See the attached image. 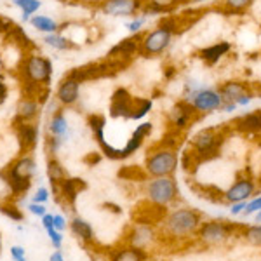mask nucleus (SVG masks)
Returning a JSON list of instances; mask_svg holds the SVG:
<instances>
[{
    "label": "nucleus",
    "instance_id": "nucleus-45",
    "mask_svg": "<svg viewBox=\"0 0 261 261\" xmlns=\"http://www.w3.org/2000/svg\"><path fill=\"white\" fill-rule=\"evenodd\" d=\"M49 199V192L45 190V188H39L35 193V197H33V202H37V204H44V202H47Z\"/></svg>",
    "mask_w": 261,
    "mask_h": 261
},
{
    "label": "nucleus",
    "instance_id": "nucleus-10",
    "mask_svg": "<svg viewBox=\"0 0 261 261\" xmlns=\"http://www.w3.org/2000/svg\"><path fill=\"white\" fill-rule=\"evenodd\" d=\"M256 188H258V183L247 172L246 176L239 174L237 181H233V185L228 190L223 192V199H225V202H230V204H233V202H247V199L256 193Z\"/></svg>",
    "mask_w": 261,
    "mask_h": 261
},
{
    "label": "nucleus",
    "instance_id": "nucleus-6",
    "mask_svg": "<svg viewBox=\"0 0 261 261\" xmlns=\"http://www.w3.org/2000/svg\"><path fill=\"white\" fill-rule=\"evenodd\" d=\"M237 226L225 220H216V221H205L200 225L199 231H197V239L202 246L205 247H216L223 246L233 237Z\"/></svg>",
    "mask_w": 261,
    "mask_h": 261
},
{
    "label": "nucleus",
    "instance_id": "nucleus-35",
    "mask_svg": "<svg viewBox=\"0 0 261 261\" xmlns=\"http://www.w3.org/2000/svg\"><path fill=\"white\" fill-rule=\"evenodd\" d=\"M12 4L23 11V19L24 21L30 19V14H33V12L42 6L40 0H12Z\"/></svg>",
    "mask_w": 261,
    "mask_h": 261
},
{
    "label": "nucleus",
    "instance_id": "nucleus-40",
    "mask_svg": "<svg viewBox=\"0 0 261 261\" xmlns=\"http://www.w3.org/2000/svg\"><path fill=\"white\" fill-rule=\"evenodd\" d=\"M47 235L50 239V242H53V246L56 247V249H60L61 244H63V235L60 233V230H56L53 226V228H47Z\"/></svg>",
    "mask_w": 261,
    "mask_h": 261
},
{
    "label": "nucleus",
    "instance_id": "nucleus-42",
    "mask_svg": "<svg viewBox=\"0 0 261 261\" xmlns=\"http://www.w3.org/2000/svg\"><path fill=\"white\" fill-rule=\"evenodd\" d=\"M61 143H63V138L50 136L49 140H47V150H49V153H56V151L60 150Z\"/></svg>",
    "mask_w": 261,
    "mask_h": 261
},
{
    "label": "nucleus",
    "instance_id": "nucleus-27",
    "mask_svg": "<svg viewBox=\"0 0 261 261\" xmlns=\"http://www.w3.org/2000/svg\"><path fill=\"white\" fill-rule=\"evenodd\" d=\"M7 35V40L11 42V44H14V45H18V47L21 49H30L33 47V44H32V39L30 37L24 33V30L21 27H12L9 32L6 33Z\"/></svg>",
    "mask_w": 261,
    "mask_h": 261
},
{
    "label": "nucleus",
    "instance_id": "nucleus-3",
    "mask_svg": "<svg viewBox=\"0 0 261 261\" xmlns=\"http://www.w3.org/2000/svg\"><path fill=\"white\" fill-rule=\"evenodd\" d=\"M202 225V214L195 209L181 207L164 216V233L172 241H183L197 235Z\"/></svg>",
    "mask_w": 261,
    "mask_h": 261
},
{
    "label": "nucleus",
    "instance_id": "nucleus-4",
    "mask_svg": "<svg viewBox=\"0 0 261 261\" xmlns=\"http://www.w3.org/2000/svg\"><path fill=\"white\" fill-rule=\"evenodd\" d=\"M179 157L178 150L166 148L155 143L148 148V155L145 161V171L151 178H162V176H172L178 169Z\"/></svg>",
    "mask_w": 261,
    "mask_h": 261
},
{
    "label": "nucleus",
    "instance_id": "nucleus-33",
    "mask_svg": "<svg viewBox=\"0 0 261 261\" xmlns=\"http://www.w3.org/2000/svg\"><path fill=\"white\" fill-rule=\"evenodd\" d=\"M242 237L247 244L254 247H261V225H251L244 228Z\"/></svg>",
    "mask_w": 261,
    "mask_h": 261
},
{
    "label": "nucleus",
    "instance_id": "nucleus-30",
    "mask_svg": "<svg viewBox=\"0 0 261 261\" xmlns=\"http://www.w3.org/2000/svg\"><path fill=\"white\" fill-rule=\"evenodd\" d=\"M153 107V101L148 99V98H136L134 101V107H133V112H130V117L129 119L133 120H141L143 117H146Z\"/></svg>",
    "mask_w": 261,
    "mask_h": 261
},
{
    "label": "nucleus",
    "instance_id": "nucleus-34",
    "mask_svg": "<svg viewBox=\"0 0 261 261\" xmlns=\"http://www.w3.org/2000/svg\"><path fill=\"white\" fill-rule=\"evenodd\" d=\"M133 241H130V246H136V247H143L145 249V246L151 241V230L148 226L143 225L141 228H136L133 233Z\"/></svg>",
    "mask_w": 261,
    "mask_h": 261
},
{
    "label": "nucleus",
    "instance_id": "nucleus-8",
    "mask_svg": "<svg viewBox=\"0 0 261 261\" xmlns=\"http://www.w3.org/2000/svg\"><path fill=\"white\" fill-rule=\"evenodd\" d=\"M197 120H200V115L193 110L192 105L183 98H181L178 103L172 105V108L167 112V124H169V127L181 130V133L190 129Z\"/></svg>",
    "mask_w": 261,
    "mask_h": 261
},
{
    "label": "nucleus",
    "instance_id": "nucleus-43",
    "mask_svg": "<svg viewBox=\"0 0 261 261\" xmlns=\"http://www.w3.org/2000/svg\"><path fill=\"white\" fill-rule=\"evenodd\" d=\"M11 256L14 261H28L27 256H24V249L21 246H12L11 247Z\"/></svg>",
    "mask_w": 261,
    "mask_h": 261
},
{
    "label": "nucleus",
    "instance_id": "nucleus-51",
    "mask_svg": "<svg viewBox=\"0 0 261 261\" xmlns=\"http://www.w3.org/2000/svg\"><path fill=\"white\" fill-rule=\"evenodd\" d=\"M49 261H65V259H63V254H61V252H60V251H56V252H53V254H50Z\"/></svg>",
    "mask_w": 261,
    "mask_h": 261
},
{
    "label": "nucleus",
    "instance_id": "nucleus-46",
    "mask_svg": "<svg viewBox=\"0 0 261 261\" xmlns=\"http://www.w3.org/2000/svg\"><path fill=\"white\" fill-rule=\"evenodd\" d=\"M246 204L247 202H233L230 207V213L233 214V216H237V214L244 213V209H246Z\"/></svg>",
    "mask_w": 261,
    "mask_h": 261
},
{
    "label": "nucleus",
    "instance_id": "nucleus-41",
    "mask_svg": "<svg viewBox=\"0 0 261 261\" xmlns=\"http://www.w3.org/2000/svg\"><path fill=\"white\" fill-rule=\"evenodd\" d=\"M254 98H256V92L254 91H249V92H246V94H242L241 98L235 101V103H237L239 108H242V107H247V105H251Z\"/></svg>",
    "mask_w": 261,
    "mask_h": 261
},
{
    "label": "nucleus",
    "instance_id": "nucleus-25",
    "mask_svg": "<svg viewBox=\"0 0 261 261\" xmlns=\"http://www.w3.org/2000/svg\"><path fill=\"white\" fill-rule=\"evenodd\" d=\"M39 113V101L37 99H30V98H23L18 103V113L16 115L19 119H23L24 122L32 120L33 117H37Z\"/></svg>",
    "mask_w": 261,
    "mask_h": 261
},
{
    "label": "nucleus",
    "instance_id": "nucleus-31",
    "mask_svg": "<svg viewBox=\"0 0 261 261\" xmlns=\"http://www.w3.org/2000/svg\"><path fill=\"white\" fill-rule=\"evenodd\" d=\"M47 176H49V183L50 185H60L63 179L66 178L65 169L56 159H50L47 162Z\"/></svg>",
    "mask_w": 261,
    "mask_h": 261
},
{
    "label": "nucleus",
    "instance_id": "nucleus-16",
    "mask_svg": "<svg viewBox=\"0 0 261 261\" xmlns=\"http://www.w3.org/2000/svg\"><path fill=\"white\" fill-rule=\"evenodd\" d=\"M151 130H153V124H151V122H143V124H140L136 129H134V133L130 134V138L127 140V143H125V146L122 148L124 159L130 157V155L136 153V151L141 148L143 141L150 136Z\"/></svg>",
    "mask_w": 261,
    "mask_h": 261
},
{
    "label": "nucleus",
    "instance_id": "nucleus-2",
    "mask_svg": "<svg viewBox=\"0 0 261 261\" xmlns=\"http://www.w3.org/2000/svg\"><path fill=\"white\" fill-rule=\"evenodd\" d=\"M225 127H207L202 129L190 140V148L187 151L193 157V161L199 166L202 162H209L220 155L223 143L226 140Z\"/></svg>",
    "mask_w": 261,
    "mask_h": 261
},
{
    "label": "nucleus",
    "instance_id": "nucleus-21",
    "mask_svg": "<svg viewBox=\"0 0 261 261\" xmlns=\"http://www.w3.org/2000/svg\"><path fill=\"white\" fill-rule=\"evenodd\" d=\"M16 129V134H18V140H19V146L21 150H30L33 145L37 143V136H39V130H37V125L30 124V122H23L19 124Z\"/></svg>",
    "mask_w": 261,
    "mask_h": 261
},
{
    "label": "nucleus",
    "instance_id": "nucleus-38",
    "mask_svg": "<svg viewBox=\"0 0 261 261\" xmlns=\"http://www.w3.org/2000/svg\"><path fill=\"white\" fill-rule=\"evenodd\" d=\"M119 176H120V178H124V179H130V181L146 179V178H143V176H138V167H134V166H127V167H124V169H120Z\"/></svg>",
    "mask_w": 261,
    "mask_h": 261
},
{
    "label": "nucleus",
    "instance_id": "nucleus-32",
    "mask_svg": "<svg viewBox=\"0 0 261 261\" xmlns=\"http://www.w3.org/2000/svg\"><path fill=\"white\" fill-rule=\"evenodd\" d=\"M44 42L58 50H66V49L75 47V44H71L68 39H65V37L60 35V33H47V35L44 37Z\"/></svg>",
    "mask_w": 261,
    "mask_h": 261
},
{
    "label": "nucleus",
    "instance_id": "nucleus-19",
    "mask_svg": "<svg viewBox=\"0 0 261 261\" xmlns=\"http://www.w3.org/2000/svg\"><path fill=\"white\" fill-rule=\"evenodd\" d=\"M87 188V183L81 178H65L60 183V195L65 199L66 204L73 205L77 200V195Z\"/></svg>",
    "mask_w": 261,
    "mask_h": 261
},
{
    "label": "nucleus",
    "instance_id": "nucleus-48",
    "mask_svg": "<svg viewBox=\"0 0 261 261\" xmlns=\"http://www.w3.org/2000/svg\"><path fill=\"white\" fill-rule=\"evenodd\" d=\"M54 228L60 230V231L66 228V221L61 214H54Z\"/></svg>",
    "mask_w": 261,
    "mask_h": 261
},
{
    "label": "nucleus",
    "instance_id": "nucleus-15",
    "mask_svg": "<svg viewBox=\"0 0 261 261\" xmlns=\"http://www.w3.org/2000/svg\"><path fill=\"white\" fill-rule=\"evenodd\" d=\"M79 94H81V82L68 77V75H65V79H63L60 82V86H58L56 99L60 101L61 105H65V107H70V105L77 103Z\"/></svg>",
    "mask_w": 261,
    "mask_h": 261
},
{
    "label": "nucleus",
    "instance_id": "nucleus-50",
    "mask_svg": "<svg viewBox=\"0 0 261 261\" xmlns=\"http://www.w3.org/2000/svg\"><path fill=\"white\" fill-rule=\"evenodd\" d=\"M7 98V87L4 86V82H0V103H4Z\"/></svg>",
    "mask_w": 261,
    "mask_h": 261
},
{
    "label": "nucleus",
    "instance_id": "nucleus-28",
    "mask_svg": "<svg viewBox=\"0 0 261 261\" xmlns=\"http://www.w3.org/2000/svg\"><path fill=\"white\" fill-rule=\"evenodd\" d=\"M254 4V0H223L220 4V9L228 14H241L246 12Z\"/></svg>",
    "mask_w": 261,
    "mask_h": 261
},
{
    "label": "nucleus",
    "instance_id": "nucleus-18",
    "mask_svg": "<svg viewBox=\"0 0 261 261\" xmlns=\"http://www.w3.org/2000/svg\"><path fill=\"white\" fill-rule=\"evenodd\" d=\"M218 91L221 92L225 101H233L235 103L242 94L252 91V86L249 82H244V81H226L218 86Z\"/></svg>",
    "mask_w": 261,
    "mask_h": 261
},
{
    "label": "nucleus",
    "instance_id": "nucleus-12",
    "mask_svg": "<svg viewBox=\"0 0 261 261\" xmlns=\"http://www.w3.org/2000/svg\"><path fill=\"white\" fill-rule=\"evenodd\" d=\"M143 33L145 32H140V33H133L127 39L120 40L117 45L108 50V58L110 60H122V61H129L134 54H140V49H141V40H143Z\"/></svg>",
    "mask_w": 261,
    "mask_h": 261
},
{
    "label": "nucleus",
    "instance_id": "nucleus-5",
    "mask_svg": "<svg viewBox=\"0 0 261 261\" xmlns=\"http://www.w3.org/2000/svg\"><path fill=\"white\" fill-rule=\"evenodd\" d=\"M146 197L157 207H169L179 199L178 183L172 176H162V178H151L146 183Z\"/></svg>",
    "mask_w": 261,
    "mask_h": 261
},
{
    "label": "nucleus",
    "instance_id": "nucleus-23",
    "mask_svg": "<svg viewBox=\"0 0 261 261\" xmlns=\"http://www.w3.org/2000/svg\"><path fill=\"white\" fill-rule=\"evenodd\" d=\"M49 133L50 136H58V138H68V122H66V117L63 112H56L54 117L50 119V124H49Z\"/></svg>",
    "mask_w": 261,
    "mask_h": 261
},
{
    "label": "nucleus",
    "instance_id": "nucleus-26",
    "mask_svg": "<svg viewBox=\"0 0 261 261\" xmlns=\"http://www.w3.org/2000/svg\"><path fill=\"white\" fill-rule=\"evenodd\" d=\"M71 231H73L75 235H77L79 239H82L84 242H91L92 239H94V231H92V226L87 223L86 220H82V218H73L71 220Z\"/></svg>",
    "mask_w": 261,
    "mask_h": 261
},
{
    "label": "nucleus",
    "instance_id": "nucleus-44",
    "mask_svg": "<svg viewBox=\"0 0 261 261\" xmlns=\"http://www.w3.org/2000/svg\"><path fill=\"white\" fill-rule=\"evenodd\" d=\"M28 211H30L32 214H35V216H44V214H47V209L44 207L42 204H37V202H33V204L28 205Z\"/></svg>",
    "mask_w": 261,
    "mask_h": 261
},
{
    "label": "nucleus",
    "instance_id": "nucleus-20",
    "mask_svg": "<svg viewBox=\"0 0 261 261\" xmlns=\"http://www.w3.org/2000/svg\"><path fill=\"white\" fill-rule=\"evenodd\" d=\"M0 176H2L4 181L9 185L11 192L14 193L16 197L27 193L28 190H30V187H32V178H23V176L14 174V172L9 169V166H7L2 172H0Z\"/></svg>",
    "mask_w": 261,
    "mask_h": 261
},
{
    "label": "nucleus",
    "instance_id": "nucleus-52",
    "mask_svg": "<svg viewBox=\"0 0 261 261\" xmlns=\"http://www.w3.org/2000/svg\"><path fill=\"white\" fill-rule=\"evenodd\" d=\"M256 221H261V211L256 213Z\"/></svg>",
    "mask_w": 261,
    "mask_h": 261
},
{
    "label": "nucleus",
    "instance_id": "nucleus-29",
    "mask_svg": "<svg viewBox=\"0 0 261 261\" xmlns=\"http://www.w3.org/2000/svg\"><path fill=\"white\" fill-rule=\"evenodd\" d=\"M30 23L33 24V28H37L39 32H45V33L60 32V23L47 18V16H33L30 19Z\"/></svg>",
    "mask_w": 261,
    "mask_h": 261
},
{
    "label": "nucleus",
    "instance_id": "nucleus-36",
    "mask_svg": "<svg viewBox=\"0 0 261 261\" xmlns=\"http://www.w3.org/2000/svg\"><path fill=\"white\" fill-rule=\"evenodd\" d=\"M146 18H148V16H145V14L134 16V19L129 21V23L125 24V27H127V30L130 33H140V32H143V27L146 24Z\"/></svg>",
    "mask_w": 261,
    "mask_h": 261
},
{
    "label": "nucleus",
    "instance_id": "nucleus-37",
    "mask_svg": "<svg viewBox=\"0 0 261 261\" xmlns=\"http://www.w3.org/2000/svg\"><path fill=\"white\" fill-rule=\"evenodd\" d=\"M0 211H2L6 216H9L11 220L14 221H23V213L19 211L16 205H9V204H4L2 207H0Z\"/></svg>",
    "mask_w": 261,
    "mask_h": 261
},
{
    "label": "nucleus",
    "instance_id": "nucleus-14",
    "mask_svg": "<svg viewBox=\"0 0 261 261\" xmlns=\"http://www.w3.org/2000/svg\"><path fill=\"white\" fill-rule=\"evenodd\" d=\"M231 49H233L231 42L220 40V42H214V44H211V45H205V47H202L199 50V58L207 66H214L216 63H220L225 56H228V53Z\"/></svg>",
    "mask_w": 261,
    "mask_h": 261
},
{
    "label": "nucleus",
    "instance_id": "nucleus-24",
    "mask_svg": "<svg viewBox=\"0 0 261 261\" xmlns=\"http://www.w3.org/2000/svg\"><path fill=\"white\" fill-rule=\"evenodd\" d=\"M9 169L18 176H23V178H32L35 174V162H33L32 157L24 155L19 161H16L14 164H11Z\"/></svg>",
    "mask_w": 261,
    "mask_h": 261
},
{
    "label": "nucleus",
    "instance_id": "nucleus-17",
    "mask_svg": "<svg viewBox=\"0 0 261 261\" xmlns=\"http://www.w3.org/2000/svg\"><path fill=\"white\" fill-rule=\"evenodd\" d=\"M231 129L241 134L261 133V110H254L237 117V119L231 122Z\"/></svg>",
    "mask_w": 261,
    "mask_h": 261
},
{
    "label": "nucleus",
    "instance_id": "nucleus-1",
    "mask_svg": "<svg viewBox=\"0 0 261 261\" xmlns=\"http://www.w3.org/2000/svg\"><path fill=\"white\" fill-rule=\"evenodd\" d=\"M178 33V18L176 16H164L161 23L151 32L143 33L140 56L143 58H155L161 56L171 47L172 39Z\"/></svg>",
    "mask_w": 261,
    "mask_h": 261
},
{
    "label": "nucleus",
    "instance_id": "nucleus-49",
    "mask_svg": "<svg viewBox=\"0 0 261 261\" xmlns=\"http://www.w3.org/2000/svg\"><path fill=\"white\" fill-rule=\"evenodd\" d=\"M42 226H44L45 230L53 228V226H54V216H53V214H44V216H42Z\"/></svg>",
    "mask_w": 261,
    "mask_h": 261
},
{
    "label": "nucleus",
    "instance_id": "nucleus-9",
    "mask_svg": "<svg viewBox=\"0 0 261 261\" xmlns=\"http://www.w3.org/2000/svg\"><path fill=\"white\" fill-rule=\"evenodd\" d=\"M23 71L28 81L44 84V86L49 87L50 79H53V63H50V60H47V58L35 56V54H33V56H28L27 60H24Z\"/></svg>",
    "mask_w": 261,
    "mask_h": 261
},
{
    "label": "nucleus",
    "instance_id": "nucleus-53",
    "mask_svg": "<svg viewBox=\"0 0 261 261\" xmlns=\"http://www.w3.org/2000/svg\"><path fill=\"white\" fill-rule=\"evenodd\" d=\"M63 2H66V0H63Z\"/></svg>",
    "mask_w": 261,
    "mask_h": 261
},
{
    "label": "nucleus",
    "instance_id": "nucleus-11",
    "mask_svg": "<svg viewBox=\"0 0 261 261\" xmlns=\"http://www.w3.org/2000/svg\"><path fill=\"white\" fill-rule=\"evenodd\" d=\"M99 9L107 16H138L143 9V0H103Z\"/></svg>",
    "mask_w": 261,
    "mask_h": 261
},
{
    "label": "nucleus",
    "instance_id": "nucleus-39",
    "mask_svg": "<svg viewBox=\"0 0 261 261\" xmlns=\"http://www.w3.org/2000/svg\"><path fill=\"white\" fill-rule=\"evenodd\" d=\"M258 211H261V197H256V199H252L251 202H247L246 209H244V214L249 216V214H254Z\"/></svg>",
    "mask_w": 261,
    "mask_h": 261
},
{
    "label": "nucleus",
    "instance_id": "nucleus-7",
    "mask_svg": "<svg viewBox=\"0 0 261 261\" xmlns=\"http://www.w3.org/2000/svg\"><path fill=\"white\" fill-rule=\"evenodd\" d=\"M183 99H187L193 107V110L199 113L200 117L207 115V113H213V112H220L223 103H225V99H223L221 92L218 91V87H207V86L192 92V94L185 96Z\"/></svg>",
    "mask_w": 261,
    "mask_h": 261
},
{
    "label": "nucleus",
    "instance_id": "nucleus-22",
    "mask_svg": "<svg viewBox=\"0 0 261 261\" xmlns=\"http://www.w3.org/2000/svg\"><path fill=\"white\" fill-rule=\"evenodd\" d=\"M148 252L143 247L129 246V247H120V249L112 252L110 261H148Z\"/></svg>",
    "mask_w": 261,
    "mask_h": 261
},
{
    "label": "nucleus",
    "instance_id": "nucleus-47",
    "mask_svg": "<svg viewBox=\"0 0 261 261\" xmlns=\"http://www.w3.org/2000/svg\"><path fill=\"white\" fill-rule=\"evenodd\" d=\"M237 110H239L237 103H233V101H225L220 112H223V113H233V112H237Z\"/></svg>",
    "mask_w": 261,
    "mask_h": 261
},
{
    "label": "nucleus",
    "instance_id": "nucleus-13",
    "mask_svg": "<svg viewBox=\"0 0 261 261\" xmlns=\"http://www.w3.org/2000/svg\"><path fill=\"white\" fill-rule=\"evenodd\" d=\"M134 101H136V98L127 89L119 87L110 98V117H113V119H120V117L122 119H129Z\"/></svg>",
    "mask_w": 261,
    "mask_h": 261
}]
</instances>
